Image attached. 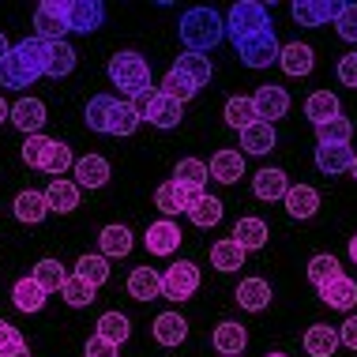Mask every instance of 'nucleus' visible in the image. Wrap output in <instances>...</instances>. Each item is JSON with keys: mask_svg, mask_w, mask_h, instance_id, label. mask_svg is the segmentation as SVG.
<instances>
[{"mask_svg": "<svg viewBox=\"0 0 357 357\" xmlns=\"http://www.w3.org/2000/svg\"><path fill=\"white\" fill-rule=\"evenodd\" d=\"M139 113L132 102H121L113 94H94L86 102V128L102 132V136H132L139 128Z\"/></svg>", "mask_w": 357, "mask_h": 357, "instance_id": "f257e3e1", "label": "nucleus"}, {"mask_svg": "<svg viewBox=\"0 0 357 357\" xmlns=\"http://www.w3.org/2000/svg\"><path fill=\"white\" fill-rule=\"evenodd\" d=\"M181 42H185V53H211L215 45L226 38V23L215 8H188L181 15V26H177Z\"/></svg>", "mask_w": 357, "mask_h": 357, "instance_id": "f03ea898", "label": "nucleus"}, {"mask_svg": "<svg viewBox=\"0 0 357 357\" xmlns=\"http://www.w3.org/2000/svg\"><path fill=\"white\" fill-rule=\"evenodd\" d=\"M109 83L117 86L124 98L139 102L151 94V64L139 53H117L109 56Z\"/></svg>", "mask_w": 357, "mask_h": 357, "instance_id": "7ed1b4c3", "label": "nucleus"}, {"mask_svg": "<svg viewBox=\"0 0 357 357\" xmlns=\"http://www.w3.org/2000/svg\"><path fill=\"white\" fill-rule=\"evenodd\" d=\"M222 23H226V38L237 45V42H245V38L267 31V26H271V12H267L264 4H256V0H245V4L229 8V15L222 19Z\"/></svg>", "mask_w": 357, "mask_h": 357, "instance_id": "20e7f679", "label": "nucleus"}, {"mask_svg": "<svg viewBox=\"0 0 357 357\" xmlns=\"http://www.w3.org/2000/svg\"><path fill=\"white\" fill-rule=\"evenodd\" d=\"M132 105H136V113L143 121H151L154 128H162V132L177 128V124L185 121V105H181L177 98H169V94H162V91H151L147 98H139Z\"/></svg>", "mask_w": 357, "mask_h": 357, "instance_id": "39448f33", "label": "nucleus"}, {"mask_svg": "<svg viewBox=\"0 0 357 357\" xmlns=\"http://www.w3.org/2000/svg\"><path fill=\"white\" fill-rule=\"evenodd\" d=\"M234 50H237V56L248 64V68H271V64L278 61V53H282V45H278V38H275V26H267V31L237 42Z\"/></svg>", "mask_w": 357, "mask_h": 357, "instance_id": "423d86ee", "label": "nucleus"}, {"mask_svg": "<svg viewBox=\"0 0 357 357\" xmlns=\"http://www.w3.org/2000/svg\"><path fill=\"white\" fill-rule=\"evenodd\" d=\"M196 289H199V267L192 259H177L162 271V297H169V301H188Z\"/></svg>", "mask_w": 357, "mask_h": 357, "instance_id": "0eeeda50", "label": "nucleus"}, {"mask_svg": "<svg viewBox=\"0 0 357 357\" xmlns=\"http://www.w3.org/2000/svg\"><path fill=\"white\" fill-rule=\"evenodd\" d=\"M34 31L45 42H64L68 31V0H42L34 8Z\"/></svg>", "mask_w": 357, "mask_h": 357, "instance_id": "6e6552de", "label": "nucleus"}, {"mask_svg": "<svg viewBox=\"0 0 357 357\" xmlns=\"http://www.w3.org/2000/svg\"><path fill=\"white\" fill-rule=\"evenodd\" d=\"M204 196V188H192V185H177V181H166V185H158V192H154V204H158V211L166 218L173 215H181V211H188L196 207V199Z\"/></svg>", "mask_w": 357, "mask_h": 357, "instance_id": "1a4fd4ad", "label": "nucleus"}, {"mask_svg": "<svg viewBox=\"0 0 357 357\" xmlns=\"http://www.w3.org/2000/svg\"><path fill=\"white\" fill-rule=\"evenodd\" d=\"M252 105H256V117L259 121L275 124L278 117H286V113H289V91H286V86H275V83H264V86H256Z\"/></svg>", "mask_w": 357, "mask_h": 357, "instance_id": "9d476101", "label": "nucleus"}, {"mask_svg": "<svg viewBox=\"0 0 357 357\" xmlns=\"http://www.w3.org/2000/svg\"><path fill=\"white\" fill-rule=\"evenodd\" d=\"M102 23H105V4L102 0H68V31L94 34Z\"/></svg>", "mask_w": 357, "mask_h": 357, "instance_id": "9b49d317", "label": "nucleus"}, {"mask_svg": "<svg viewBox=\"0 0 357 357\" xmlns=\"http://www.w3.org/2000/svg\"><path fill=\"white\" fill-rule=\"evenodd\" d=\"M143 241H147V252L151 256H173L181 248V226L173 218H158V222H151V226H147Z\"/></svg>", "mask_w": 357, "mask_h": 357, "instance_id": "f8f14e48", "label": "nucleus"}, {"mask_svg": "<svg viewBox=\"0 0 357 357\" xmlns=\"http://www.w3.org/2000/svg\"><path fill=\"white\" fill-rule=\"evenodd\" d=\"M289 12H294V19L301 26H324V23H335V19H339L342 4L339 0H297Z\"/></svg>", "mask_w": 357, "mask_h": 357, "instance_id": "ddd939ff", "label": "nucleus"}, {"mask_svg": "<svg viewBox=\"0 0 357 357\" xmlns=\"http://www.w3.org/2000/svg\"><path fill=\"white\" fill-rule=\"evenodd\" d=\"M15 124L23 136H42V128H45V102H38V98H19L12 105V117H8Z\"/></svg>", "mask_w": 357, "mask_h": 357, "instance_id": "4468645a", "label": "nucleus"}, {"mask_svg": "<svg viewBox=\"0 0 357 357\" xmlns=\"http://www.w3.org/2000/svg\"><path fill=\"white\" fill-rule=\"evenodd\" d=\"M207 173L218 181V185H234V181L245 177V154H241V151H229V147H222V151H215V158H211Z\"/></svg>", "mask_w": 357, "mask_h": 357, "instance_id": "2eb2a0df", "label": "nucleus"}, {"mask_svg": "<svg viewBox=\"0 0 357 357\" xmlns=\"http://www.w3.org/2000/svg\"><path fill=\"white\" fill-rule=\"evenodd\" d=\"M320 301L331 305V308H339V312H350V308L357 305V282H354L350 275L331 278V282L320 286Z\"/></svg>", "mask_w": 357, "mask_h": 357, "instance_id": "dca6fc26", "label": "nucleus"}, {"mask_svg": "<svg viewBox=\"0 0 357 357\" xmlns=\"http://www.w3.org/2000/svg\"><path fill=\"white\" fill-rule=\"evenodd\" d=\"M354 162V151L350 143H320L316 147V169L327 173V177H335V173H346Z\"/></svg>", "mask_w": 357, "mask_h": 357, "instance_id": "f3484780", "label": "nucleus"}, {"mask_svg": "<svg viewBox=\"0 0 357 357\" xmlns=\"http://www.w3.org/2000/svg\"><path fill=\"white\" fill-rule=\"evenodd\" d=\"M75 185L79 188H102L105 181H109V162L102 158V154H86V158H75Z\"/></svg>", "mask_w": 357, "mask_h": 357, "instance_id": "a211bd4d", "label": "nucleus"}, {"mask_svg": "<svg viewBox=\"0 0 357 357\" xmlns=\"http://www.w3.org/2000/svg\"><path fill=\"white\" fill-rule=\"evenodd\" d=\"M282 204H286V211L294 218H312L316 211H320V192H316L312 185H289Z\"/></svg>", "mask_w": 357, "mask_h": 357, "instance_id": "6ab92c4d", "label": "nucleus"}, {"mask_svg": "<svg viewBox=\"0 0 357 357\" xmlns=\"http://www.w3.org/2000/svg\"><path fill=\"white\" fill-rule=\"evenodd\" d=\"M12 215L19 222H26V226H38L45 215H50V204H45V192H34V188H26V192H19L15 196V204H12Z\"/></svg>", "mask_w": 357, "mask_h": 357, "instance_id": "aec40b11", "label": "nucleus"}, {"mask_svg": "<svg viewBox=\"0 0 357 357\" xmlns=\"http://www.w3.org/2000/svg\"><path fill=\"white\" fill-rule=\"evenodd\" d=\"M245 248L237 245L234 237H222V241H215L211 245V264H215V271H222V275H229V271H241L245 267Z\"/></svg>", "mask_w": 357, "mask_h": 357, "instance_id": "412c9836", "label": "nucleus"}, {"mask_svg": "<svg viewBox=\"0 0 357 357\" xmlns=\"http://www.w3.org/2000/svg\"><path fill=\"white\" fill-rule=\"evenodd\" d=\"M278 64H282V72H286V75L301 79V75L312 72L316 56H312V50H308L305 42H289V45H282V53H278Z\"/></svg>", "mask_w": 357, "mask_h": 357, "instance_id": "4be33fe9", "label": "nucleus"}, {"mask_svg": "<svg viewBox=\"0 0 357 357\" xmlns=\"http://www.w3.org/2000/svg\"><path fill=\"white\" fill-rule=\"evenodd\" d=\"M234 297H237L241 308H248V312H264V308L271 305V282H267V278H245Z\"/></svg>", "mask_w": 357, "mask_h": 357, "instance_id": "5701e85b", "label": "nucleus"}, {"mask_svg": "<svg viewBox=\"0 0 357 357\" xmlns=\"http://www.w3.org/2000/svg\"><path fill=\"white\" fill-rule=\"evenodd\" d=\"M12 50L23 56L26 72H31L34 79H38V75H45V64H50V42H45V38H38V34L34 38H23V42L12 45Z\"/></svg>", "mask_w": 357, "mask_h": 357, "instance_id": "b1692460", "label": "nucleus"}, {"mask_svg": "<svg viewBox=\"0 0 357 357\" xmlns=\"http://www.w3.org/2000/svg\"><path fill=\"white\" fill-rule=\"evenodd\" d=\"M45 204H50V211H56V215H68V211L79 207V185H75V181H64V177L50 181Z\"/></svg>", "mask_w": 357, "mask_h": 357, "instance_id": "393cba45", "label": "nucleus"}, {"mask_svg": "<svg viewBox=\"0 0 357 357\" xmlns=\"http://www.w3.org/2000/svg\"><path fill=\"white\" fill-rule=\"evenodd\" d=\"M185 339H188V324L181 312H162L154 320V342L158 346H181Z\"/></svg>", "mask_w": 357, "mask_h": 357, "instance_id": "a878e982", "label": "nucleus"}, {"mask_svg": "<svg viewBox=\"0 0 357 357\" xmlns=\"http://www.w3.org/2000/svg\"><path fill=\"white\" fill-rule=\"evenodd\" d=\"M245 346H248V331L241 324L234 320H226V324H218L215 327V350L222 357H237V354H245Z\"/></svg>", "mask_w": 357, "mask_h": 357, "instance_id": "bb28decb", "label": "nucleus"}, {"mask_svg": "<svg viewBox=\"0 0 357 357\" xmlns=\"http://www.w3.org/2000/svg\"><path fill=\"white\" fill-rule=\"evenodd\" d=\"M128 297H136V301H154V297H162V275L154 271V267H136V271L128 275Z\"/></svg>", "mask_w": 357, "mask_h": 357, "instance_id": "cd10ccee", "label": "nucleus"}, {"mask_svg": "<svg viewBox=\"0 0 357 357\" xmlns=\"http://www.w3.org/2000/svg\"><path fill=\"white\" fill-rule=\"evenodd\" d=\"M45 297H50V294H45V289L38 286L31 275L19 278V282L12 286V305L19 308V312H42V308H45Z\"/></svg>", "mask_w": 357, "mask_h": 357, "instance_id": "c85d7f7f", "label": "nucleus"}, {"mask_svg": "<svg viewBox=\"0 0 357 357\" xmlns=\"http://www.w3.org/2000/svg\"><path fill=\"white\" fill-rule=\"evenodd\" d=\"M305 350L312 357H335V350H339V331L331 324H312L305 331Z\"/></svg>", "mask_w": 357, "mask_h": 357, "instance_id": "c756f323", "label": "nucleus"}, {"mask_svg": "<svg viewBox=\"0 0 357 357\" xmlns=\"http://www.w3.org/2000/svg\"><path fill=\"white\" fill-rule=\"evenodd\" d=\"M222 117H226L229 128L245 132L248 124H256V105H252V94H234V98H226V109H222Z\"/></svg>", "mask_w": 357, "mask_h": 357, "instance_id": "7c9ffc66", "label": "nucleus"}, {"mask_svg": "<svg viewBox=\"0 0 357 357\" xmlns=\"http://www.w3.org/2000/svg\"><path fill=\"white\" fill-rule=\"evenodd\" d=\"M275 124H267V121H256V124H248L245 132H241V147H245L248 154H267V151H275Z\"/></svg>", "mask_w": 357, "mask_h": 357, "instance_id": "2f4dec72", "label": "nucleus"}, {"mask_svg": "<svg viewBox=\"0 0 357 357\" xmlns=\"http://www.w3.org/2000/svg\"><path fill=\"white\" fill-rule=\"evenodd\" d=\"M252 192H256V199H282L289 192V181L282 169H259L252 177Z\"/></svg>", "mask_w": 357, "mask_h": 357, "instance_id": "473e14b6", "label": "nucleus"}, {"mask_svg": "<svg viewBox=\"0 0 357 357\" xmlns=\"http://www.w3.org/2000/svg\"><path fill=\"white\" fill-rule=\"evenodd\" d=\"M34 75L26 72L23 56H19L15 50H8V56L0 61V86H12V91H23V86H31Z\"/></svg>", "mask_w": 357, "mask_h": 357, "instance_id": "72a5a7b5", "label": "nucleus"}, {"mask_svg": "<svg viewBox=\"0 0 357 357\" xmlns=\"http://www.w3.org/2000/svg\"><path fill=\"white\" fill-rule=\"evenodd\" d=\"M267 222L264 218H241L237 226H234V241L241 248H245V252H252V248H264L267 245Z\"/></svg>", "mask_w": 357, "mask_h": 357, "instance_id": "f704fd0d", "label": "nucleus"}, {"mask_svg": "<svg viewBox=\"0 0 357 357\" xmlns=\"http://www.w3.org/2000/svg\"><path fill=\"white\" fill-rule=\"evenodd\" d=\"M339 94H331V91H316V94H308V102H305V117L312 121V124H324V121H331V117H339Z\"/></svg>", "mask_w": 357, "mask_h": 357, "instance_id": "c9c22d12", "label": "nucleus"}, {"mask_svg": "<svg viewBox=\"0 0 357 357\" xmlns=\"http://www.w3.org/2000/svg\"><path fill=\"white\" fill-rule=\"evenodd\" d=\"M173 68L185 75L188 83H196V86H207L211 83V56H204V53H181Z\"/></svg>", "mask_w": 357, "mask_h": 357, "instance_id": "e433bc0d", "label": "nucleus"}, {"mask_svg": "<svg viewBox=\"0 0 357 357\" xmlns=\"http://www.w3.org/2000/svg\"><path fill=\"white\" fill-rule=\"evenodd\" d=\"M98 245H102V256L109 259H121L132 252V229L128 226H105L98 234Z\"/></svg>", "mask_w": 357, "mask_h": 357, "instance_id": "4c0bfd02", "label": "nucleus"}, {"mask_svg": "<svg viewBox=\"0 0 357 357\" xmlns=\"http://www.w3.org/2000/svg\"><path fill=\"white\" fill-rule=\"evenodd\" d=\"M31 278L45 289V294H61V286H64V278H68V271H64L61 259H38V267H34Z\"/></svg>", "mask_w": 357, "mask_h": 357, "instance_id": "58836bf2", "label": "nucleus"}, {"mask_svg": "<svg viewBox=\"0 0 357 357\" xmlns=\"http://www.w3.org/2000/svg\"><path fill=\"white\" fill-rule=\"evenodd\" d=\"M75 53L68 42H50V64H45V75H53V79H64V75H72L75 68Z\"/></svg>", "mask_w": 357, "mask_h": 357, "instance_id": "ea45409f", "label": "nucleus"}, {"mask_svg": "<svg viewBox=\"0 0 357 357\" xmlns=\"http://www.w3.org/2000/svg\"><path fill=\"white\" fill-rule=\"evenodd\" d=\"M75 166V158H72V147L68 143H61V139H53V147H50V154H45L42 158V173H50V177L56 181V177H64V173H68Z\"/></svg>", "mask_w": 357, "mask_h": 357, "instance_id": "a19ab883", "label": "nucleus"}, {"mask_svg": "<svg viewBox=\"0 0 357 357\" xmlns=\"http://www.w3.org/2000/svg\"><path fill=\"white\" fill-rule=\"evenodd\" d=\"M222 211H226V207H222V199H215V196H207V192H204V196L196 199V207L188 211V218H192V226L211 229V226H218V222H222Z\"/></svg>", "mask_w": 357, "mask_h": 357, "instance_id": "79ce46f5", "label": "nucleus"}, {"mask_svg": "<svg viewBox=\"0 0 357 357\" xmlns=\"http://www.w3.org/2000/svg\"><path fill=\"white\" fill-rule=\"evenodd\" d=\"M94 335H102L105 342L121 346V342H128L132 324H128V316H121V312H105L102 320H98V331H94Z\"/></svg>", "mask_w": 357, "mask_h": 357, "instance_id": "37998d69", "label": "nucleus"}, {"mask_svg": "<svg viewBox=\"0 0 357 357\" xmlns=\"http://www.w3.org/2000/svg\"><path fill=\"white\" fill-rule=\"evenodd\" d=\"M207 177H211L207 162H199V158H181L177 169H173V181H177V185H192V188H204Z\"/></svg>", "mask_w": 357, "mask_h": 357, "instance_id": "c03bdc74", "label": "nucleus"}, {"mask_svg": "<svg viewBox=\"0 0 357 357\" xmlns=\"http://www.w3.org/2000/svg\"><path fill=\"white\" fill-rule=\"evenodd\" d=\"M339 275H342V267H339V259H335V256L320 252V256L308 259V282H312L316 289H320L324 282H331V278H339Z\"/></svg>", "mask_w": 357, "mask_h": 357, "instance_id": "a18cd8bd", "label": "nucleus"}, {"mask_svg": "<svg viewBox=\"0 0 357 357\" xmlns=\"http://www.w3.org/2000/svg\"><path fill=\"white\" fill-rule=\"evenodd\" d=\"M158 91H162V94H169V98H177L181 105H185V102H192V98L199 94V86H196V83H188V79H185V75H181L177 68H169Z\"/></svg>", "mask_w": 357, "mask_h": 357, "instance_id": "49530a36", "label": "nucleus"}, {"mask_svg": "<svg viewBox=\"0 0 357 357\" xmlns=\"http://www.w3.org/2000/svg\"><path fill=\"white\" fill-rule=\"evenodd\" d=\"M75 275L98 289L105 278H109V264H105V256H79V264H75Z\"/></svg>", "mask_w": 357, "mask_h": 357, "instance_id": "de8ad7c7", "label": "nucleus"}, {"mask_svg": "<svg viewBox=\"0 0 357 357\" xmlns=\"http://www.w3.org/2000/svg\"><path fill=\"white\" fill-rule=\"evenodd\" d=\"M61 297H64L72 308H83V305L94 301V286L83 282L79 275H68V278H64V286H61Z\"/></svg>", "mask_w": 357, "mask_h": 357, "instance_id": "09e8293b", "label": "nucleus"}, {"mask_svg": "<svg viewBox=\"0 0 357 357\" xmlns=\"http://www.w3.org/2000/svg\"><path fill=\"white\" fill-rule=\"evenodd\" d=\"M350 136H354V124L346 117H331V121L316 124V139L320 143H350Z\"/></svg>", "mask_w": 357, "mask_h": 357, "instance_id": "8fccbe9b", "label": "nucleus"}, {"mask_svg": "<svg viewBox=\"0 0 357 357\" xmlns=\"http://www.w3.org/2000/svg\"><path fill=\"white\" fill-rule=\"evenodd\" d=\"M50 147H53L50 136H26V143H23V162L38 169V166H42V158L50 154Z\"/></svg>", "mask_w": 357, "mask_h": 357, "instance_id": "3c124183", "label": "nucleus"}, {"mask_svg": "<svg viewBox=\"0 0 357 357\" xmlns=\"http://www.w3.org/2000/svg\"><path fill=\"white\" fill-rule=\"evenodd\" d=\"M335 31H339L342 42L357 45V4H342L339 19H335Z\"/></svg>", "mask_w": 357, "mask_h": 357, "instance_id": "603ef678", "label": "nucleus"}, {"mask_svg": "<svg viewBox=\"0 0 357 357\" xmlns=\"http://www.w3.org/2000/svg\"><path fill=\"white\" fill-rule=\"evenodd\" d=\"M117 350H121V346L105 342L102 335H91V339H86V346H83L86 357H117Z\"/></svg>", "mask_w": 357, "mask_h": 357, "instance_id": "864d4df0", "label": "nucleus"}, {"mask_svg": "<svg viewBox=\"0 0 357 357\" xmlns=\"http://www.w3.org/2000/svg\"><path fill=\"white\" fill-rule=\"evenodd\" d=\"M339 79H342V86H354L357 91V53H346L339 61Z\"/></svg>", "mask_w": 357, "mask_h": 357, "instance_id": "5fc2aeb1", "label": "nucleus"}, {"mask_svg": "<svg viewBox=\"0 0 357 357\" xmlns=\"http://www.w3.org/2000/svg\"><path fill=\"white\" fill-rule=\"evenodd\" d=\"M339 342L350 346V350H357V316H350V320L339 327Z\"/></svg>", "mask_w": 357, "mask_h": 357, "instance_id": "6e6d98bb", "label": "nucleus"}, {"mask_svg": "<svg viewBox=\"0 0 357 357\" xmlns=\"http://www.w3.org/2000/svg\"><path fill=\"white\" fill-rule=\"evenodd\" d=\"M19 339H23V335H19V331H15V327L8 324V320H0V350H8V346L19 342Z\"/></svg>", "mask_w": 357, "mask_h": 357, "instance_id": "4d7b16f0", "label": "nucleus"}, {"mask_svg": "<svg viewBox=\"0 0 357 357\" xmlns=\"http://www.w3.org/2000/svg\"><path fill=\"white\" fill-rule=\"evenodd\" d=\"M0 357H31V342H26V339H19V342L8 346V350H0Z\"/></svg>", "mask_w": 357, "mask_h": 357, "instance_id": "13d9d810", "label": "nucleus"}, {"mask_svg": "<svg viewBox=\"0 0 357 357\" xmlns=\"http://www.w3.org/2000/svg\"><path fill=\"white\" fill-rule=\"evenodd\" d=\"M8 117H12V105H8V102H4V98H0V124H4V121H8Z\"/></svg>", "mask_w": 357, "mask_h": 357, "instance_id": "bf43d9fd", "label": "nucleus"}, {"mask_svg": "<svg viewBox=\"0 0 357 357\" xmlns=\"http://www.w3.org/2000/svg\"><path fill=\"white\" fill-rule=\"evenodd\" d=\"M8 50H12V45H8V38L0 34V61H4V56H8Z\"/></svg>", "mask_w": 357, "mask_h": 357, "instance_id": "052dcab7", "label": "nucleus"}, {"mask_svg": "<svg viewBox=\"0 0 357 357\" xmlns=\"http://www.w3.org/2000/svg\"><path fill=\"white\" fill-rule=\"evenodd\" d=\"M350 259H354V264H357V234L350 237Z\"/></svg>", "mask_w": 357, "mask_h": 357, "instance_id": "680f3d73", "label": "nucleus"}, {"mask_svg": "<svg viewBox=\"0 0 357 357\" xmlns=\"http://www.w3.org/2000/svg\"><path fill=\"white\" fill-rule=\"evenodd\" d=\"M350 173H354V181H357V154H354V162H350Z\"/></svg>", "mask_w": 357, "mask_h": 357, "instance_id": "e2e57ef3", "label": "nucleus"}, {"mask_svg": "<svg viewBox=\"0 0 357 357\" xmlns=\"http://www.w3.org/2000/svg\"><path fill=\"white\" fill-rule=\"evenodd\" d=\"M267 357H286V354H278V350H275V354H267Z\"/></svg>", "mask_w": 357, "mask_h": 357, "instance_id": "0e129e2a", "label": "nucleus"}, {"mask_svg": "<svg viewBox=\"0 0 357 357\" xmlns=\"http://www.w3.org/2000/svg\"><path fill=\"white\" fill-rule=\"evenodd\" d=\"M237 357H241V354H237Z\"/></svg>", "mask_w": 357, "mask_h": 357, "instance_id": "69168bd1", "label": "nucleus"}]
</instances>
